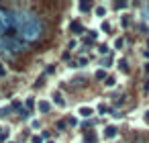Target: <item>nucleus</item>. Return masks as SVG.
<instances>
[{
  "label": "nucleus",
  "mask_w": 149,
  "mask_h": 143,
  "mask_svg": "<svg viewBox=\"0 0 149 143\" xmlns=\"http://www.w3.org/2000/svg\"><path fill=\"white\" fill-rule=\"evenodd\" d=\"M19 33H21V37H23L27 43L37 41V39L41 37V33H43V25H41L39 17H35V15H31V13H25V19H23V23H21V27H19Z\"/></svg>",
  "instance_id": "1"
},
{
  "label": "nucleus",
  "mask_w": 149,
  "mask_h": 143,
  "mask_svg": "<svg viewBox=\"0 0 149 143\" xmlns=\"http://www.w3.org/2000/svg\"><path fill=\"white\" fill-rule=\"evenodd\" d=\"M27 41L19 35V37H0V53H21V51H25L27 49Z\"/></svg>",
  "instance_id": "2"
},
{
  "label": "nucleus",
  "mask_w": 149,
  "mask_h": 143,
  "mask_svg": "<svg viewBox=\"0 0 149 143\" xmlns=\"http://www.w3.org/2000/svg\"><path fill=\"white\" fill-rule=\"evenodd\" d=\"M94 114H96V108L92 104H80L76 108V116L78 119H92Z\"/></svg>",
  "instance_id": "3"
},
{
  "label": "nucleus",
  "mask_w": 149,
  "mask_h": 143,
  "mask_svg": "<svg viewBox=\"0 0 149 143\" xmlns=\"http://www.w3.org/2000/svg\"><path fill=\"white\" fill-rule=\"evenodd\" d=\"M118 137V127L116 125H104L102 127V139L104 141H112V139H116Z\"/></svg>",
  "instance_id": "4"
},
{
  "label": "nucleus",
  "mask_w": 149,
  "mask_h": 143,
  "mask_svg": "<svg viewBox=\"0 0 149 143\" xmlns=\"http://www.w3.org/2000/svg\"><path fill=\"white\" fill-rule=\"evenodd\" d=\"M49 100H51V104H53V106H57V108H65V106H68V102H65V96H63L59 90L51 92V98H49Z\"/></svg>",
  "instance_id": "5"
},
{
  "label": "nucleus",
  "mask_w": 149,
  "mask_h": 143,
  "mask_svg": "<svg viewBox=\"0 0 149 143\" xmlns=\"http://www.w3.org/2000/svg\"><path fill=\"white\" fill-rule=\"evenodd\" d=\"M6 29H10V23H8V10L0 8V37H4Z\"/></svg>",
  "instance_id": "6"
},
{
  "label": "nucleus",
  "mask_w": 149,
  "mask_h": 143,
  "mask_svg": "<svg viewBox=\"0 0 149 143\" xmlns=\"http://www.w3.org/2000/svg\"><path fill=\"white\" fill-rule=\"evenodd\" d=\"M92 15H94L98 21H106V17H108V6H106V4H94Z\"/></svg>",
  "instance_id": "7"
},
{
  "label": "nucleus",
  "mask_w": 149,
  "mask_h": 143,
  "mask_svg": "<svg viewBox=\"0 0 149 143\" xmlns=\"http://www.w3.org/2000/svg\"><path fill=\"white\" fill-rule=\"evenodd\" d=\"M51 100L49 98H39L37 100V110H39V114H47L49 110H51Z\"/></svg>",
  "instance_id": "8"
},
{
  "label": "nucleus",
  "mask_w": 149,
  "mask_h": 143,
  "mask_svg": "<svg viewBox=\"0 0 149 143\" xmlns=\"http://www.w3.org/2000/svg\"><path fill=\"white\" fill-rule=\"evenodd\" d=\"M114 63H116V59H114L112 55H106V57L100 59V68H102V70H110Z\"/></svg>",
  "instance_id": "9"
},
{
  "label": "nucleus",
  "mask_w": 149,
  "mask_h": 143,
  "mask_svg": "<svg viewBox=\"0 0 149 143\" xmlns=\"http://www.w3.org/2000/svg\"><path fill=\"white\" fill-rule=\"evenodd\" d=\"M116 82H118V78H116L114 74H110V76H106L104 86H106V88H114V86H116Z\"/></svg>",
  "instance_id": "10"
},
{
  "label": "nucleus",
  "mask_w": 149,
  "mask_h": 143,
  "mask_svg": "<svg viewBox=\"0 0 149 143\" xmlns=\"http://www.w3.org/2000/svg\"><path fill=\"white\" fill-rule=\"evenodd\" d=\"M98 55H102V57L110 55V45H106V43H100V45H98Z\"/></svg>",
  "instance_id": "11"
},
{
  "label": "nucleus",
  "mask_w": 149,
  "mask_h": 143,
  "mask_svg": "<svg viewBox=\"0 0 149 143\" xmlns=\"http://www.w3.org/2000/svg\"><path fill=\"white\" fill-rule=\"evenodd\" d=\"M82 139H84V143H96L98 141V135L96 133H84Z\"/></svg>",
  "instance_id": "12"
},
{
  "label": "nucleus",
  "mask_w": 149,
  "mask_h": 143,
  "mask_svg": "<svg viewBox=\"0 0 149 143\" xmlns=\"http://www.w3.org/2000/svg\"><path fill=\"white\" fill-rule=\"evenodd\" d=\"M78 10H80V13H88V10H94V4H90V2H80V4H78Z\"/></svg>",
  "instance_id": "13"
},
{
  "label": "nucleus",
  "mask_w": 149,
  "mask_h": 143,
  "mask_svg": "<svg viewBox=\"0 0 149 143\" xmlns=\"http://www.w3.org/2000/svg\"><path fill=\"white\" fill-rule=\"evenodd\" d=\"M112 47H114L116 51H120V49L125 47V39H123V37H116V39H114V43H112Z\"/></svg>",
  "instance_id": "14"
},
{
  "label": "nucleus",
  "mask_w": 149,
  "mask_h": 143,
  "mask_svg": "<svg viewBox=\"0 0 149 143\" xmlns=\"http://www.w3.org/2000/svg\"><path fill=\"white\" fill-rule=\"evenodd\" d=\"M25 106H27L29 110H33V106H37V100H35V96H27V100H25Z\"/></svg>",
  "instance_id": "15"
},
{
  "label": "nucleus",
  "mask_w": 149,
  "mask_h": 143,
  "mask_svg": "<svg viewBox=\"0 0 149 143\" xmlns=\"http://www.w3.org/2000/svg\"><path fill=\"white\" fill-rule=\"evenodd\" d=\"M110 29H112V27H110V23H108V21H102V25H100V31H102V33H106V35H110V33H108Z\"/></svg>",
  "instance_id": "16"
},
{
  "label": "nucleus",
  "mask_w": 149,
  "mask_h": 143,
  "mask_svg": "<svg viewBox=\"0 0 149 143\" xmlns=\"http://www.w3.org/2000/svg\"><path fill=\"white\" fill-rule=\"evenodd\" d=\"M31 143H45V139H43L41 135L35 133V135H31Z\"/></svg>",
  "instance_id": "17"
},
{
  "label": "nucleus",
  "mask_w": 149,
  "mask_h": 143,
  "mask_svg": "<svg viewBox=\"0 0 149 143\" xmlns=\"http://www.w3.org/2000/svg\"><path fill=\"white\" fill-rule=\"evenodd\" d=\"M116 63H118V68H120V70H123V72H129V66H127V61H125V59H123V57H120V59H118V61H116Z\"/></svg>",
  "instance_id": "18"
},
{
  "label": "nucleus",
  "mask_w": 149,
  "mask_h": 143,
  "mask_svg": "<svg viewBox=\"0 0 149 143\" xmlns=\"http://www.w3.org/2000/svg\"><path fill=\"white\" fill-rule=\"evenodd\" d=\"M120 25H123V27H127V25H129V15H127V13H125V15H120Z\"/></svg>",
  "instance_id": "19"
},
{
  "label": "nucleus",
  "mask_w": 149,
  "mask_h": 143,
  "mask_svg": "<svg viewBox=\"0 0 149 143\" xmlns=\"http://www.w3.org/2000/svg\"><path fill=\"white\" fill-rule=\"evenodd\" d=\"M78 121H80V119H78V116L74 114V116H70V121H68V123H70L72 127H76V125H78Z\"/></svg>",
  "instance_id": "20"
},
{
  "label": "nucleus",
  "mask_w": 149,
  "mask_h": 143,
  "mask_svg": "<svg viewBox=\"0 0 149 143\" xmlns=\"http://www.w3.org/2000/svg\"><path fill=\"white\" fill-rule=\"evenodd\" d=\"M143 123H145V125H149V108L143 112Z\"/></svg>",
  "instance_id": "21"
},
{
  "label": "nucleus",
  "mask_w": 149,
  "mask_h": 143,
  "mask_svg": "<svg viewBox=\"0 0 149 143\" xmlns=\"http://www.w3.org/2000/svg\"><path fill=\"white\" fill-rule=\"evenodd\" d=\"M39 127H41V123H39L37 119H35V121H31V129H39Z\"/></svg>",
  "instance_id": "22"
},
{
  "label": "nucleus",
  "mask_w": 149,
  "mask_h": 143,
  "mask_svg": "<svg viewBox=\"0 0 149 143\" xmlns=\"http://www.w3.org/2000/svg\"><path fill=\"white\" fill-rule=\"evenodd\" d=\"M96 76H98V78H104V80H106V72H104V70H98V72H96Z\"/></svg>",
  "instance_id": "23"
},
{
  "label": "nucleus",
  "mask_w": 149,
  "mask_h": 143,
  "mask_svg": "<svg viewBox=\"0 0 149 143\" xmlns=\"http://www.w3.org/2000/svg\"><path fill=\"white\" fill-rule=\"evenodd\" d=\"M0 76H6V68H4L2 61H0Z\"/></svg>",
  "instance_id": "24"
},
{
  "label": "nucleus",
  "mask_w": 149,
  "mask_h": 143,
  "mask_svg": "<svg viewBox=\"0 0 149 143\" xmlns=\"http://www.w3.org/2000/svg\"><path fill=\"white\" fill-rule=\"evenodd\" d=\"M45 143H55V141L53 139H45Z\"/></svg>",
  "instance_id": "25"
},
{
  "label": "nucleus",
  "mask_w": 149,
  "mask_h": 143,
  "mask_svg": "<svg viewBox=\"0 0 149 143\" xmlns=\"http://www.w3.org/2000/svg\"><path fill=\"white\" fill-rule=\"evenodd\" d=\"M143 55H145V57H147V59H149V51H145V53H143Z\"/></svg>",
  "instance_id": "26"
}]
</instances>
